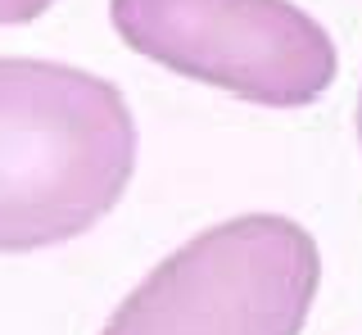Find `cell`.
Returning <instances> with one entry per match:
<instances>
[{"label":"cell","mask_w":362,"mask_h":335,"mask_svg":"<svg viewBox=\"0 0 362 335\" xmlns=\"http://www.w3.org/2000/svg\"><path fill=\"white\" fill-rule=\"evenodd\" d=\"M132 168L136 122L113 82L59 59H0V254L86 236Z\"/></svg>","instance_id":"cell-1"},{"label":"cell","mask_w":362,"mask_h":335,"mask_svg":"<svg viewBox=\"0 0 362 335\" xmlns=\"http://www.w3.org/2000/svg\"><path fill=\"white\" fill-rule=\"evenodd\" d=\"M317 281L322 254L299 222L240 213L168 254L100 335H299Z\"/></svg>","instance_id":"cell-2"},{"label":"cell","mask_w":362,"mask_h":335,"mask_svg":"<svg viewBox=\"0 0 362 335\" xmlns=\"http://www.w3.org/2000/svg\"><path fill=\"white\" fill-rule=\"evenodd\" d=\"M109 14L136 54L254 105H313L335 77V41L299 5L118 0Z\"/></svg>","instance_id":"cell-3"},{"label":"cell","mask_w":362,"mask_h":335,"mask_svg":"<svg viewBox=\"0 0 362 335\" xmlns=\"http://www.w3.org/2000/svg\"><path fill=\"white\" fill-rule=\"evenodd\" d=\"M358 141H362V95H358Z\"/></svg>","instance_id":"cell-4"}]
</instances>
